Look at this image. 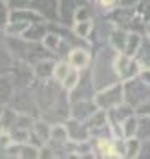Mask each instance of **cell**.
I'll use <instances>...</instances> for the list:
<instances>
[{
  "label": "cell",
  "instance_id": "obj_15",
  "mask_svg": "<svg viewBox=\"0 0 150 159\" xmlns=\"http://www.w3.org/2000/svg\"><path fill=\"white\" fill-rule=\"evenodd\" d=\"M137 139L148 141L150 139V115H139L137 113Z\"/></svg>",
  "mask_w": 150,
  "mask_h": 159
},
{
  "label": "cell",
  "instance_id": "obj_13",
  "mask_svg": "<svg viewBox=\"0 0 150 159\" xmlns=\"http://www.w3.org/2000/svg\"><path fill=\"white\" fill-rule=\"evenodd\" d=\"M73 35L77 37V39H83V40H88L90 39V35L93 31V22H92V18L90 20H79V22H73Z\"/></svg>",
  "mask_w": 150,
  "mask_h": 159
},
{
  "label": "cell",
  "instance_id": "obj_24",
  "mask_svg": "<svg viewBox=\"0 0 150 159\" xmlns=\"http://www.w3.org/2000/svg\"><path fill=\"white\" fill-rule=\"evenodd\" d=\"M117 0H97V4H99L101 7H106V9H110V7H114V4H116Z\"/></svg>",
  "mask_w": 150,
  "mask_h": 159
},
{
  "label": "cell",
  "instance_id": "obj_8",
  "mask_svg": "<svg viewBox=\"0 0 150 159\" xmlns=\"http://www.w3.org/2000/svg\"><path fill=\"white\" fill-rule=\"evenodd\" d=\"M53 70H55V61L50 59H40L39 62L33 64V75L39 80L53 79Z\"/></svg>",
  "mask_w": 150,
  "mask_h": 159
},
{
  "label": "cell",
  "instance_id": "obj_23",
  "mask_svg": "<svg viewBox=\"0 0 150 159\" xmlns=\"http://www.w3.org/2000/svg\"><path fill=\"white\" fill-rule=\"evenodd\" d=\"M139 77H141V80H143L147 86H150V68H143L141 73H139Z\"/></svg>",
  "mask_w": 150,
  "mask_h": 159
},
{
  "label": "cell",
  "instance_id": "obj_22",
  "mask_svg": "<svg viewBox=\"0 0 150 159\" xmlns=\"http://www.w3.org/2000/svg\"><path fill=\"white\" fill-rule=\"evenodd\" d=\"M135 113H139V115H150V99L145 101L143 104H139V106L135 108Z\"/></svg>",
  "mask_w": 150,
  "mask_h": 159
},
{
  "label": "cell",
  "instance_id": "obj_2",
  "mask_svg": "<svg viewBox=\"0 0 150 159\" xmlns=\"http://www.w3.org/2000/svg\"><path fill=\"white\" fill-rule=\"evenodd\" d=\"M123 90H125V102H128L134 108H137L139 104H143L145 101L150 99V86H147L141 80V77H134L130 80H125Z\"/></svg>",
  "mask_w": 150,
  "mask_h": 159
},
{
  "label": "cell",
  "instance_id": "obj_19",
  "mask_svg": "<svg viewBox=\"0 0 150 159\" xmlns=\"http://www.w3.org/2000/svg\"><path fill=\"white\" fill-rule=\"evenodd\" d=\"M70 70H71V66L68 61H59V62H55V70H53V80L55 82H62V80L66 79V75L70 73Z\"/></svg>",
  "mask_w": 150,
  "mask_h": 159
},
{
  "label": "cell",
  "instance_id": "obj_1",
  "mask_svg": "<svg viewBox=\"0 0 150 159\" xmlns=\"http://www.w3.org/2000/svg\"><path fill=\"white\" fill-rule=\"evenodd\" d=\"M95 104L101 110H112L119 104L125 102V90H123V82H116L112 86H106L99 92H95L93 95Z\"/></svg>",
  "mask_w": 150,
  "mask_h": 159
},
{
  "label": "cell",
  "instance_id": "obj_20",
  "mask_svg": "<svg viewBox=\"0 0 150 159\" xmlns=\"http://www.w3.org/2000/svg\"><path fill=\"white\" fill-rule=\"evenodd\" d=\"M9 18H11V11H9V7H7V4L0 0V30H6V28H7Z\"/></svg>",
  "mask_w": 150,
  "mask_h": 159
},
{
  "label": "cell",
  "instance_id": "obj_3",
  "mask_svg": "<svg viewBox=\"0 0 150 159\" xmlns=\"http://www.w3.org/2000/svg\"><path fill=\"white\" fill-rule=\"evenodd\" d=\"M114 68H116V73H117V77H119L121 82L130 80V79H134V77H139V73H141V70H143L141 62H139L135 57H128V55H125V53H121V51L116 53Z\"/></svg>",
  "mask_w": 150,
  "mask_h": 159
},
{
  "label": "cell",
  "instance_id": "obj_10",
  "mask_svg": "<svg viewBox=\"0 0 150 159\" xmlns=\"http://www.w3.org/2000/svg\"><path fill=\"white\" fill-rule=\"evenodd\" d=\"M143 44V37L139 31H128V37H126V44H125V49L121 53L128 55V57H135L137 51Z\"/></svg>",
  "mask_w": 150,
  "mask_h": 159
},
{
  "label": "cell",
  "instance_id": "obj_5",
  "mask_svg": "<svg viewBox=\"0 0 150 159\" xmlns=\"http://www.w3.org/2000/svg\"><path fill=\"white\" fill-rule=\"evenodd\" d=\"M30 7H33L46 20H59V2L57 0H31Z\"/></svg>",
  "mask_w": 150,
  "mask_h": 159
},
{
  "label": "cell",
  "instance_id": "obj_17",
  "mask_svg": "<svg viewBox=\"0 0 150 159\" xmlns=\"http://www.w3.org/2000/svg\"><path fill=\"white\" fill-rule=\"evenodd\" d=\"M139 152H141V139L137 137L125 139V157H139Z\"/></svg>",
  "mask_w": 150,
  "mask_h": 159
},
{
  "label": "cell",
  "instance_id": "obj_7",
  "mask_svg": "<svg viewBox=\"0 0 150 159\" xmlns=\"http://www.w3.org/2000/svg\"><path fill=\"white\" fill-rule=\"evenodd\" d=\"M68 62L71 68H75V70H86L88 66H90V61H92V57H90V53H88V49L86 48H71L68 51Z\"/></svg>",
  "mask_w": 150,
  "mask_h": 159
},
{
  "label": "cell",
  "instance_id": "obj_6",
  "mask_svg": "<svg viewBox=\"0 0 150 159\" xmlns=\"http://www.w3.org/2000/svg\"><path fill=\"white\" fill-rule=\"evenodd\" d=\"M50 31V26L46 24V20H40V22H31L26 31L22 33V40H28V42H42V39L46 37V33Z\"/></svg>",
  "mask_w": 150,
  "mask_h": 159
},
{
  "label": "cell",
  "instance_id": "obj_16",
  "mask_svg": "<svg viewBox=\"0 0 150 159\" xmlns=\"http://www.w3.org/2000/svg\"><path fill=\"white\" fill-rule=\"evenodd\" d=\"M81 77H83V75H81V70H75V68H71V70H70V73L66 75V79L61 82L62 90H66L68 93H70V92H71V90H73V88L79 84Z\"/></svg>",
  "mask_w": 150,
  "mask_h": 159
},
{
  "label": "cell",
  "instance_id": "obj_11",
  "mask_svg": "<svg viewBox=\"0 0 150 159\" xmlns=\"http://www.w3.org/2000/svg\"><path fill=\"white\" fill-rule=\"evenodd\" d=\"M31 134H33L35 139H39L42 144H46L51 137V123H48V121H35L33 128H31Z\"/></svg>",
  "mask_w": 150,
  "mask_h": 159
},
{
  "label": "cell",
  "instance_id": "obj_12",
  "mask_svg": "<svg viewBox=\"0 0 150 159\" xmlns=\"http://www.w3.org/2000/svg\"><path fill=\"white\" fill-rule=\"evenodd\" d=\"M64 44V37H61L59 33L55 31H48L46 33V37L42 39V46L48 49V51H51V53H59V48Z\"/></svg>",
  "mask_w": 150,
  "mask_h": 159
},
{
  "label": "cell",
  "instance_id": "obj_4",
  "mask_svg": "<svg viewBox=\"0 0 150 159\" xmlns=\"http://www.w3.org/2000/svg\"><path fill=\"white\" fill-rule=\"evenodd\" d=\"M99 110V106L95 104L93 99H83V101H75L70 106V117L77 119V121H88L95 111Z\"/></svg>",
  "mask_w": 150,
  "mask_h": 159
},
{
  "label": "cell",
  "instance_id": "obj_14",
  "mask_svg": "<svg viewBox=\"0 0 150 159\" xmlns=\"http://www.w3.org/2000/svg\"><path fill=\"white\" fill-rule=\"evenodd\" d=\"M121 130H123V139H130L137 135V113L128 115L123 123H121Z\"/></svg>",
  "mask_w": 150,
  "mask_h": 159
},
{
  "label": "cell",
  "instance_id": "obj_18",
  "mask_svg": "<svg viewBox=\"0 0 150 159\" xmlns=\"http://www.w3.org/2000/svg\"><path fill=\"white\" fill-rule=\"evenodd\" d=\"M135 59L141 62L143 68H150V39H143V44H141V48L137 51V55H135Z\"/></svg>",
  "mask_w": 150,
  "mask_h": 159
},
{
  "label": "cell",
  "instance_id": "obj_21",
  "mask_svg": "<svg viewBox=\"0 0 150 159\" xmlns=\"http://www.w3.org/2000/svg\"><path fill=\"white\" fill-rule=\"evenodd\" d=\"M92 18V11L88 6H79L77 11H75V16H73V22H79V20H90Z\"/></svg>",
  "mask_w": 150,
  "mask_h": 159
},
{
  "label": "cell",
  "instance_id": "obj_9",
  "mask_svg": "<svg viewBox=\"0 0 150 159\" xmlns=\"http://www.w3.org/2000/svg\"><path fill=\"white\" fill-rule=\"evenodd\" d=\"M77 7H79L77 0H59V20H62L64 24L73 22Z\"/></svg>",
  "mask_w": 150,
  "mask_h": 159
}]
</instances>
